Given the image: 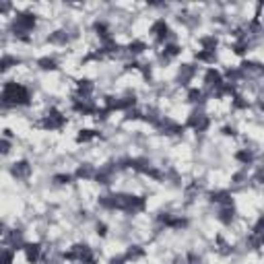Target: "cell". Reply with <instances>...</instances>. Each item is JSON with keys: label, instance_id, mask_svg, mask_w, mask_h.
Returning a JSON list of instances; mask_svg holds the SVG:
<instances>
[{"label": "cell", "instance_id": "cell-17", "mask_svg": "<svg viewBox=\"0 0 264 264\" xmlns=\"http://www.w3.org/2000/svg\"><path fill=\"white\" fill-rule=\"evenodd\" d=\"M217 219H219V221H221L223 225H231L233 219H235V202H233V205H223L221 208H219Z\"/></svg>", "mask_w": 264, "mask_h": 264}, {"label": "cell", "instance_id": "cell-23", "mask_svg": "<svg viewBox=\"0 0 264 264\" xmlns=\"http://www.w3.org/2000/svg\"><path fill=\"white\" fill-rule=\"evenodd\" d=\"M19 64H21V58L17 56H11V54L0 56V73H6V70H11L13 66H19Z\"/></svg>", "mask_w": 264, "mask_h": 264}, {"label": "cell", "instance_id": "cell-13", "mask_svg": "<svg viewBox=\"0 0 264 264\" xmlns=\"http://www.w3.org/2000/svg\"><path fill=\"white\" fill-rule=\"evenodd\" d=\"M113 173H116V165H103L99 167L97 171H95L93 180L97 184H103V186H108V184L113 182Z\"/></svg>", "mask_w": 264, "mask_h": 264}, {"label": "cell", "instance_id": "cell-33", "mask_svg": "<svg viewBox=\"0 0 264 264\" xmlns=\"http://www.w3.org/2000/svg\"><path fill=\"white\" fill-rule=\"evenodd\" d=\"M38 66H39L41 70H58V62H56L54 58H50V56L39 58V60H38Z\"/></svg>", "mask_w": 264, "mask_h": 264}, {"label": "cell", "instance_id": "cell-31", "mask_svg": "<svg viewBox=\"0 0 264 264\" xmlns=\"http://www.w3.org/2000/svg\"><path fill=\"white\" fill-rule=\"evenodd\" d=\"M145 256V248H140V245H130V248L126 250V254H124V258H126V262H134V260H138V258H143Z\"/></svg>", "mask_w": 264, "mask_h": 264}, {"label": "cell", "instance_id": "cell-47", "mask_svg": "<svg viewBox=\"0 0 264 264\" xmlns=\"http://www.w3.org/2000/svg\"><path fill=\"white\" fill-rule=\"evenodd\" d=\"M81 264H97V260L91 258V260H85V262H81Z\"/></svg>", "mask_w": 264, "mask_h": 264}, {"label": "cell", "instance_id": "cell-15", "mask_svg": "<svg viewBox=\"0 0 264 264\" xmlns=\"http://www.w3.org/2000/svg\"><path fill=\"white\" fill-rule=\"evenodd\" d=\"M208 200H210V202H215V205H219V207H223V205H233V196H231V192H229V190H215V192H210V194H208Z\"/></svg>", "mask_w": 264, "mask_h": 264}, {"label": "cell", "instance_id": "cell-25", "mask_svg": "<svg viewBox=\"0 0 264 264\" xmlns=\"http://www.w3.org/2000/svg\"><path fill=\"white\" fill-rule=\"evenodd\" d=\"M200 48L207 50V52H217V46H219V39L217 35H202V38L198 39Z\"/></svg>", "mask_w": 264, "mask_h": 264}, {"label": "cell", "instance_id": "cell-22", "mask_svg": "<svg viewBox=\"0 0 264 264\" xmlns=\"http://www.w3.org/2000/svg\"><path fill=\"white\" fill-rule=\"evenodd\" d=\"M99 134V130H93V128H83V130H78V134H76V143L78 145H85V143H91V140H95Z\"/></svg>", "mask_w": 264, "mask_h": 264}, {"label": "cell", "instance_id": "cell-44", "mask_svg": "<svg viewBox=\"0 0 264 264\" xmlns=\"http://www.w3.org/2000/svg\"><path fill=\"white\" fill-rule=\"evenodd\" d=\"M221 132H223L225 136H237V130H235L233 126H223V128H221Z\"/></svg>", "mask_w": 264, "mask_h": 264}, {"label": "cell", "instance_id": "cell-19", "mask_svg": "<svg viewBox=\"0 0 264 264\" xmlns=\"http://www.w3.org/2000/svg\"><path fill=\"white\" fill-rule=\"evenodd\" d=\"M93 93V83L89 78H78L76 81V95L81 99H89V95Z\"/></svg>", "mask_w": 264, "mask_h": 264}, {"label": "cell", "instance_id": "cell-38", "mask_svg": "<svg viewBox=\"0 0 264 264\" xmlns=\"http://www.w3.org/2000/svg\"><path fill=\"white\" fill-rule=\"evenodd\" d=\"M54 182L60 184V186H64V184L73 182V175H70V173H56V175H54Z\"/></svg>", "mask_w": 264, "mask_h": 264}, {"label": "cell", "instance_id": "cell-7", "mask_svg": "<svg viewBox=\"0 0 264 264\" xmlns=\"http://www.w3.org/2000/svg\"><path fill=\"white\" fill-rule=\"evenodd\" d=\"M208 126H210L208 116L202 110H198V108L190 113L188 120H186V124H184V128H192V130H196V132H205Z\"/></svg>", "mask_w": 264, "mask_h": 264}, {"label": "cell", "instance_id": "cell-36", "mask_svg": "<svg viewBox=\"0 0 264 264\" xmlns=\"http://www.w3.org/2000/svg\"><path fill=\"white\" fill-rule=\"evenodd\" d=\"M15 262V250L0 248V264H13Z\"/></svg>", "mask_w": 264, "mask_h": 264}, {"label": "cell", "instance_id": "cell-4", "mask_svg": "<svg viewBox=\"0 0 264 264\" xmlns=\"http://www.w3.org/2000/svg\"><path fill=\"white\" fill-rule=\"evenodd\" d=\"M103 108L110 113L113 112H128L132 108H136V97L134 95H126V97H105Z\"/></svg>", "mask_w": 264, "mask_h": 264}, {"label": "cell", "instance_id": "cell-6", "mask_svg": "<svg viewBox=\"0 0 264 264\" xmlns=\"http://www.w3.org/2000/svg\"><path fill=\"white\" fill-rule=\"evenodd\" d=\"M91 258H93V250L87 244H75L68 252H64V260H70V262L81 264V262L91 260Z\"/></svg>", "mask_w": 264, "mask_h": 264}, {"label": "cell", "instance_id": "cell-26", "mask_svg": "<svg viewBox=\"0 0 264 264\" xmlns=\"http://www.w3.org/2000/svg\"><path fill=\"white\" fill-rule=\"evenodd\" d=\"M186 99H188L190 103H198V105H202V103H205V99H207V95H205V91H202V89H198V87H190V89H188V95H186Z\"/></svg>", "mask_w": 264, "mask_h": 264}, {"label": "cell", "instance_id": "cell-29", "mask_svg": "<svg viewBox=\"0 0 264 264\" xmlns=\"http://www.w3.org/2000/svg\"><path fill=\"white\" fill-rule=\"evenodd\" d=\"M145 50H147V43L143 39H134V41H130L126 46V52L130 56H138V54H143Z\"/></svg>", "mask_w": 264, "mask_h": 264}, {"label": "cell", "instance_id": "cell-8", "mask_svg": "<svg viewBox=\"0 0 264 264\" xmlns=\"http://www.w3.org/2000/svg\"><path fill=\"white\" fill-rule=\"evenodd\" d=\"M170 25H167V21L165 19H157L153 25H151V35L155 38V41L157 43H165L167 41V38H170Z\"/></svg>", "mask_w": 264, "mask_h": 264}, {"label": "cell", "instance_id": "cell-18", "mask_svg": "<svg viewBox=\"0 0 264 264\" xmlns=\"http://www.w3.org/2000/svg\"><path fill=\"white\" fill-rule=\"evenodd\" d=\"M6 240H8V248L11 250H23V245H25V240H23V231L19 229H13V231H8L6 233Z\"/></svg>", "mask_w": 264, "mask_h": 264}, {"label": "cell", "instance_id": "cell-37", "mask_svg": "<svg viewBox=\"0 0 264 264\" xmlns=\"http://www.w3.org/2000/svg\"><path fill=\"white\" fill-rule=\"evenodd\" d=\"M48 41H52V43H66L68 41V35H66V31H54L48 38Z\"/></svg>", "mask_w": 264, "mask_h": 264}, {"label": "cell", "instance_id": "cell-41", "mask_svg": "<svg viewBox=\"0 0 264 264\" xmlns=\"http://www.w3.org/2000/svg\"><path fill=\"white\" fill-rule=\"evenodd\" d=\"M126 120H143V112H138V110H128L126 112Z\"/></svg>", "mask_w": 264, "mask_h": 264}, {"label": "cell", "instance_id": "cell-28", "mask_svg": "<svg viewBox=\"0 0 264 264\" xmlns=\"http://www.w3.org/2000/svg\"><path fill=\"white\" fill-rule=\"evenodd\" d=\"M93 29H95V33L99 35L101 43H103V41H110V39H113V38H112V31H110V27H108V25H105L103 21H97V23H95V25H93Z\"/></svg>", "mask_w": 264, "mask_h": 264}, {"label": "cell", "instance_id": "cell-3", "mask_svg": "<svg viewBox=\"0 0 264 264\" xmlns=\"http://www.w3.org/2000/svg\"><path fill=\"white\" fill-rule=\"evenodd\" d=\"M145 208H147V200H145V196H136V194H120L118 210H122V213L136 215V213H143Z\"/></svg>", "mask_w": 264, "mask_h": 264}, {"label": "cell", "instance_id": "cell-27", "mask_svg": "<svg viewBox=\"0 0 264 264\" xmlns=\"http://www.w3.org/2000/svg\"><path fill=\"white\" fill-rule=\"evenodd\" d=\"M233 157H235V161H240L242 165H252L254 159H256V155H254L250 149H240V151H237Z\"/></svg>", "mask_w": 264, "mask_h": 264}, {"label": "cell", "instance_id": "cell-12", "mask_svg": "<svg viewBox=\"0 0 264 264\" xmlns=\"http://www.w3.org/2000/svg\"><path fill=\"white\" fill-rule=\"evenodd\" d=\"M31 171H33L31 163L25 161V159L23 161H15L11 165V175H13V178H17V180H27L31 175Z\"/></svg>", "mask_w": 264, "mask_h": 264}, {"label": "cell", "instance_id": "cell-42", "mask_svg": "<svg viewBox=\"0 0 264 264\" xmlns=\"http://www.w3.org/2000/svg\"><path fill=\"white\" fill-rule=\"evenodd\" d=\"M262 227H264V217H260L256 225H254V229H252V235H260L262 237Z\"/></svg>", "mask_w": 264, "mask_h": 264}, {"label": "cell", "instance_id": "cell-21", "mask_svg": "<svg viewBox=\"0 0 264 264\" xmlns=\"http://www.w3.org/2000/svg\"><path fill=\"white\" fill-rule=\"evenodd\" d=\"M118 205H120V194H105V196H99V207L105 208V210H118Z\"/></svg>", "mask_w": 264, "mask_h": 264}, {"label": "cell", "instance_id": "cell-1", "mask_svg": "<svg viewBox=\"0 0 264 264\" xmlns=\"http://www.w3.org/2000/svg\"><path fill=\"white\" fill-rule=\"evenodd\" d=\"M0 105H4V108H27V105H31V93L25 85L8 81L0 91Z\"/></svg>", "mask_w": 264, "mask_h": 264}, {"label": "cell", "instance_id": "cell-16", "mask_svg": "<svg viewBox=\"0 0 264 264\" xmlns=\"http://www.w3.org/2000/svg\"><path fill=\"white\" fill-rule=\"evenodd\" d=\"M23 250H25V256H27V262H29V264H38V262H39V258H41V245H39V244L25 242Z\"/></svg>", "mask_w": 264, "mask_h": 264}, {"label": "cell", "instance_id": "cell-48", "mask_svg": "<svg viewBox=\"0 0 264 264\" xmlns=\"http://www.w3.org/2000/svg\"><path fill=\"white\" fill-rule=\"evenodd\" d=\"M2 235H4V225L0 223V237H2Z\"/></svg>", "mask_w": 264, "mask_h": 264}, {"label": "cell", "instance_id": "cell-20", "mask_svg": "<svg viewBox=\"0 0 264 264\" xmlns=\"http://www.w3.org/2000/svg\"><path fill=\"white\" fill-rule=\"evenodd\" d=\"M196 73H198V68L194 64H182V68H180V85H188L192 78L196 76Z\"/></svg>", "mask_w": 264, "mask_h": 264}, {"label": "cell", "instance_id": "cell-34", "mask_svg": "<svg viewBox=\"0 0 264 264\" xmlns=\"http://www.w3.org/2000/svg\"><path fill=\"white\" fill-rule=\"evenodd\" d=\"M231 50H233V54H237V56H244L245 52L250 50V41L248 39H237L233 46H231Z\"/></svg>", "mask_w": 264, "mask_h": 264}, {"label": "cell", "instance_id": "cell-5", "mask_svg": "<svg viewBox=\"0 0 264 264\" xmlns=\"http://www.w3.org/2000/svg\"><path fill=\"white\" fill-rule=\"evenodd\" d=\"M66 122H68V118L64 116L60 110H56V108H52L46 116H43V120H41V128H46V130H60V128H64L66 126Z\"/></svg>", "mask_w": 264, "mask_h": 264}, {"label": "cell", "instance_id": "cell-10", "mask_svg": "<svg viewBox=\"0 0 264 264\" xmlns=\"http://www.w3.org/2000/svg\"><path fill=\"white\" fill-rule=\"evenodd\" d=\"M155 128L159 132H163V134H182L184 132V126L178 124V122H173L171 118H159Z\"/></svg>", "mask_w": 264, "mask_h": 264}, {"label": "cell", "instance_id": "cell-2", "mask_svg": "<svg viewBox=\"0 0 264 264\" xmlns=\"http://www.w3.org/2000/svg\"><path fill=\"white\" fill-rule=\"evenodd\" d=\"M35 25H38V17L29 11H23V13H17L15 19H13V33L17 38H21L23 41H29V33L35 29Z\"/></svg>", "mask_w": 264, "mask_h": 264}, {"label": "cell", "instance_id": "cell-46", "mask_svg": "<svg viewBox=\"0 0 264 264\" xmlns=\"http://www.w3.org/2000/svg\"><path fill=\"white\" fill-rule=\"evenodd\" d=\"M4 138H13V130L6 128V130H4Z\"/></svg>", "mask_w": 264, "mask_h": 264}, {"label": "cell", "instance_id": "cell-45", "mask_svg": "<svg viewBox=\"0 0 264 264\" xmlns=\"http://www.w3.org/2000/svg\"><path fill=\"white\" fill-rule=\"evenodd\" d=\"M110 264H126V258H124V256H113V258L110 260Z\"/></svg>", "mask_w": 264, "mask_h": 264}, {"label": "cell", "instance_id": "cell-35", "mask_svg": "<svg viewBox=\"0 0 264 264\" xmlns=\"http://www.w3.org/2000/svg\"><path fill=\"white\" fill-rule=\"evenodd\" d=\"M248 105H250V101L245 99V97H242L240 93H235L233 97H231V108L233 110H248Z\"/></svg>", "mask_w": 264, "mask_h": 264}, {"label": "cell", "instance_id": "cell-30", "mask_svg": "<svg viewBox=\"0 0 264 264\" xmlns=\"http://www.w3.org/2000/svg\"><path fill=\"white\" fill-rule=\"evenodd\" d=\"M180 54H182V48L178 46V43H165L163 52H161V56H163L165 60H171V58L180 56Z\"/></svg>", "mask_w": 264, "mask_h": 264}, {"label": "cell", "instance_id": "cell-39", "mask_svg": "<svg viewBox=\"0 0 264 264\" xmlns=\"http://www.w3.org/2000/svg\"><path fill=\"white\" fill-rule=\"evenodd\" d=\"M217 244H219V252H221V254H231L229 244L223 240V235H217Z\"/></svg>", "mask_w": 264, "mask_h": 264}, {"label": "cell", "instance_id": "cell-40", "mask_svg": "<svg viewBox=\"0 0 264 264\" xmlns=\"http://www.w3.org/2000/svg\"><path fill=\"white\" fill-rule=\"evenodd\" d=\"M11 140L8 138H0V155H8L11 153Z\"/></svg>", "mask_w": 264, "mask_h": 264}, {"label": "cell", "instance_id": "cell-32", "mask_svg": "<svg viewBox=\"0 0 264 264\" xmlns=\"http://www.w3.org/2000/svg\"><path fill=\"white\" fill-rule=\"evenodd\" d=\"M194 60L198 62H207V64H213L217 60V52H207V50H198L194 54Z\"/></svg>", "mask_w": 264, "mask_h": 264}, {"label": "cell", "instance_id": "cell-9", "mask_svg": "<svg viewBox=\"0 0 264 264\" xmlns=\"http://www.w3.org/2000/svg\"><path fill=\"white\" fill-rule=\"evenodd\" d=\"M73 110L81 116H95L97 112V105H95L91 99H81V97H75L73 99Z\"/></svg>", "mask_w": 264, "mask_h": 264}, {"label": "cell", "instance_id": "cell-43", "mask_svg": "<svg viewBox=\"0 0 264 264\" xmlns=\"http://www.w3.org/2000/svg\"><path fill=\"white\" fill-rule=\"evenodd\" d=\"M95 229H97V235H99V237L108 235V225H105V223H97V227H95Z\"/></svg>", "mask_w": 264, "mask_h": 264}, {"label": "cell", "instance_id": "cell-14", "mask_svg": "<svg viewBox=\"0 0 264 264\" xmlns=\"http://www.w3.org/2000/svg\"><path fill=\"white\" fill-rule=\"evenodd\" d=\"M225 83V78L223 75L219 73L217 68H207V73H205V87H208L210 91H215L217 87H221Z\"/></svg>", "mask_w": 264, "mask_h": 264}, {"label": "cell", "instance_id": "cell-24", "mask_svg": "<svg viewBox=\"0 0 264 264\" xmlns=\"http://www.w3.org/2000/svg\"><path fill=\"white\" fill-rule=\"evenodd\" d=\"M93 175H95V170L89 165V163H83V165H78L76 167V171H75V178L76 180H93Z\"/></svg>", "mask_w": 264, "mask_h": 264}, {"label": "cell", "instance_id": "cell-11", "mask_svg": "<svg viewBox=\"0 0 264 264\" xmlns=\"http://www.w3.org/2000/svg\"><path fill=\"white\" fill-rule=\"evenodd\" d=\"M159 221L165 227H170V229H184V227H188V223H190L186 217H173L170 213H161L159 215Z\"/></svg>", "mask_w": 264, "mask_h": 264}]
</instances>
